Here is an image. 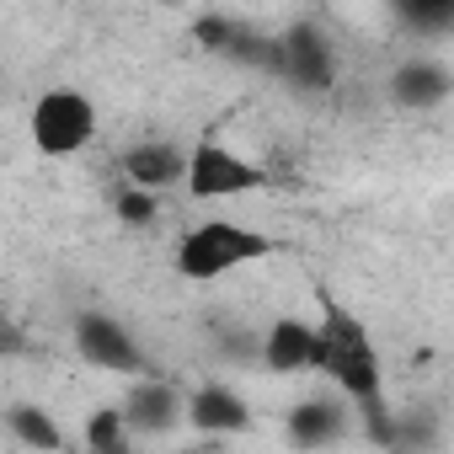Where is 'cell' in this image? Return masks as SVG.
<instances>
[{"mask_svg":"<svg viewBox=\"0 0 454 454\" xmlns=\"http://www.w3.org/2000/svg\"><path fill=\"white\" fill-rule=\"evenodd\" d=\"M321 321H316V358H310V374L332 380L337 395L353 406V422H364V433L385 449H395V411H390V395H385V364H380V348L369 337V326L337 300L321 289Z\"/></svg>","mask_w":454,"mask_h":454,"instance_id":"1","label":"cell"},{"mask_svg":"<svg viewBox=\"0 0 454 454\" xmlns=\"http://www.w3.org/2000/svg\"><path fill=\"white\" fill-rule=\"evenodd\" d=\"M262 257H273V236H262L257 224H241V219H198L176 241V273L187 284H219L224 273L252 268Z\"/></svg>","mask_w":454,"mask_h":454,"instance_id":"2","label":"cell"},{"mask_svg":"<svg viewBox=\"0 0 454 454\" xmlns=\"http://www.w3.org/2000/svg\"><path fill=\"white\" fill-rule=\"evenodd\" d=\"M27 134H33V150L49 155V160L81 155L97 139V102L86 91H75V86H54V91H43L33 102Z\"/></svg>","mask_w":454,"mask_h":454,"instance_id":"3","label":"cell"},{"mask_svg":"<svg viewBox=\"0 0 454 454\" xmlns=\"http://www.w3.org/2000/svg\"><path fill=\"white\" fill-rule=\"evenodd\" d=\"M70 342H75V353H81L91 369H102V374H118V380H145V374H150L145 342H139L113 310H97V305L75 310Z\"/></svg>","mask_w":454,"mask_h":454,"instance_id":"4","label":"cell"},{"mask_svg":"<svg viewBox=\"0 0 454 454\" xmlns=\"http://www.w3.org/2000/svg\"><path fill=\"white\" fill-rule=\"evenodd\" d=\"M182 187H187L198 203H224V198H241V192L268 187V171H262L252 155L219 145V139H198V145L187 150V176H182Z\"/></svg>","mask_w":454,"mask_h":454,"instance_id":"5","label":"cell"},{"mask_svg":"<svg viewBox=\"0 0 454 454\" xmlns=\"http://www.w3.org/2000/svg\"><path fill=\"white\" fill-rule=\"evenodd\" d=\"M273 75L300 86V91H326L337 81V49L326 38L321 22H289L278 38H273Z\"/></svg>","mask_w":454,"mask_h":454,"instance_id":"6","label":"cell"},{"mask_svg":"<svg viewBox=\"0 0 454 454\" xmlns=\"http://www.w3.org/2000/svg\"><path fill=\"white\" fill-rule=\"evenodd\" d=\"M353 433V406L332 390H316V395H300L289 411H284V443L300 449V454H316V449H332Z\"/></svg>","mask_w":454,"mask_h":454,"instance_id":"7","label":"cell"},{"mask_svg":"<svg viewBox=\"0 0 454 454\" xmlns=\"http://www.w3.org/2000/svg\"><path fill=\"white\" fill-rule=\"evenodd\" d=\"M182 401H187V395H182L171 380H160V374L134 380L129 395L118 401L129 438H166V433H176V427H182Z\"/></svg>","mask_w":454,"mask_h":454,"instance_id":"8","label":"cell"},{"mask_svg":"<svg viewBox=\"0 0 454 454\" xmlns=\"http://www.w3.org/2000/svg\"><path fill=\"white\" fill-rule=\"evenodd\" d=\"M182 422L192 433H203V438H236V433L252 427V406L231 385H198L182 401Z\"/></svg>","mask_w":454,"mask_h":454,"instance_id":"9","label":"cell"},{"mask_svg":"<svg viewBox=\"0 0 454 454\" xmlns=\"http://www.w3.org/2000/svg\"><path fill=\"white\" fill-rule=\"evenodd\" d=\"M449 91H454V75H449V65L433 59V54H411V59H401L395 75H390V97H395V107H406V113H433V107L449 102Z\"/></svg>","mask_w":454,"mask_h":454,"instance_id":"10","label":"cell"},{"mask_svg":"<svg viewBox=\"0 0 454 454\" xmlns=\"http://www.w3.org/2000/svg\"><path fill=\"white\" fill-rule=\"evenodd\" d=\"M257 358L268 374H310L316 358V321L305 316H278L262 337H257Z\"/></svg>","mask_w":454,"mask_h":454,"instance_id":"11","label":"cell"},{"mask_svg":"<svg viewBox=\"0 0 454 454\" xmlns=\"http://www.w3.org/2000/svg\"><path fill=\"white\" fill-rule=\"evenodd\" d=\"M187 176V150L171 145V139H145L123 155V187H139V192H166Z\"/></svg>","mask_w":454,"mask_h":454,"instance_id":"12","label":"cell"},{"mask_svg":"<svg viewBox=\"0 0 454 454\" xmlns=\"http://www.w3.org/2000/svg\"><path fill=\"white\" fill-rule=\"evenodd\" d=\"M6 427H12L17 443H27V449H38V454H65V443H70V433L59 427V417H54L49 406H38V401H17V406L6 411Z\"/></svg>","mask_w":454,"mask_h":454,"instance_id":"13","label":"cell"},{"mask_svg":"<svg viewBox=\"0 0 454 454\" xmlns=\"http://www.w3.org/2000/svg\"><path fill=\"white\" fill-rule=\"evenodd\" d=\"M81 438H86V449H123V443H134L129 427H123V411H118V406H97V411L86 417Z\"/></svg>","mask_w":454,"mask_h":454,"instance_id":"14","label":"cell"},{"mask_svg":"<svg viewBox=\"0 0 454 454\" xmlns=\"http://www.w3.org/2000/svg\"><path fill=\"white\" fill-rule=\"evenodd\" d=\"M113 208H118V219H123V224H134V231H139V224H155L160 198H155V192H139V187H123V192L113 198Z\"/></svg>","mask_w":454,"mask_h":454,"instance_id":"15","label":"cell"},{"mask_svg":"<svg viewBox=\"0 0 454 454\" xmlns=\"http://www.w3.org/2000/svg\"><path fill=\"white\" fill-rule=\"evenodd\" d=\"M406 22L417 33H443V27H454V6H449V0H443V6H411Z\"/></svg>","mask_w":454,"mask_h":454,"instance_id":"16","label":"cell"},{"mask_svg":"<svg viewBox=\"0 0 454 454\" xmlns=\"http://www.w3.org/2000/svg\"><path fill=\"white\" fill-rule=\"evenodd\" d=\"M22 348H27L22 326H17V321H6V316H0V353H22Z\"/></svg>","mask_w":454,"mask_h":454,"instance_id":"17","label":"cell"},{"mask_svg":"<svg viewBox=\"0 0 454 454\" xmlns=\"http://www.w3.org/2000/svg\"><path fill=\"white\" fill-rule=\"evenodd\" d=\"M86 454H139L134 443H123V449H86Z\"/></svg>","mask_w":454,"mask_h":454,"instance_id":"18","label":"cell"}]
</instances>
